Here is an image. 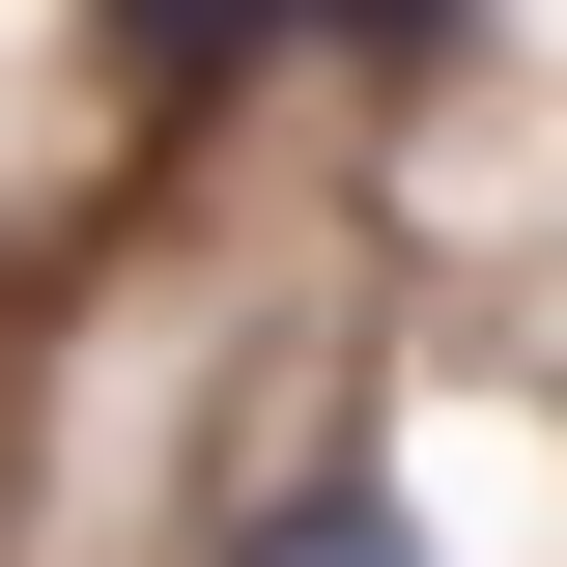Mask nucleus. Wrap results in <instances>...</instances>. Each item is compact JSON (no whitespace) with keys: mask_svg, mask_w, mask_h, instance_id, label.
I'll return each mask as SVG.
<instances>
[{"mask_svg":"<svg viewBox=\"0 0 567 567\" xmlns=\"http://www.w3.org/2000/svg\"><path fill=\"white\" fill-rule=\"evenodd\" d=\"M284 29H312V58H341V85H425V58H483L511 0H284Z\"/></svg>","mask_w":567,"mask_h":567,"instance_id":"obj_3","label":"nucleus"},{"mask_svg":"<svg viewBox=\"0 0 567 567\" xmlns=\"http://www.w3.org/2000/svg\"><path fill=\"white\" fill-rule=\"evenodd\" d=\"M85 58H114V142H142V171H199L312 29H284V0H85Z\"/></svg>","mask_w":567,"mask_h":567,"instance_id":"obj_1","label":"nucleus"},{"mask_svg":"<svg viewBox=\"0 0 567 567\" xmlns=\"http://www.w3.org/2000/svg\"><path fill=\"white\" fill-rule=\"evenodd\" d=\"M227 567H454L425 539V483H398V425H312L256 511H227Z\"/></svg>","mask_w":567,"mask_h":567,"instance_id":"obj_2","label":"nucleus"}]
</instances>
